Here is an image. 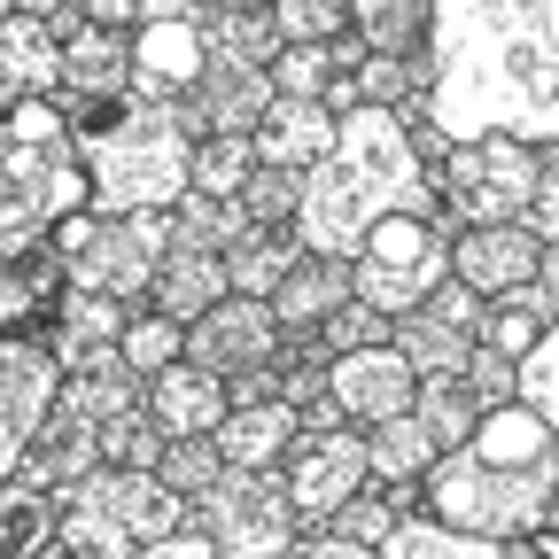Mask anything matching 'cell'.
Here are the masks:
<instances>
[{"mask_svg":"<svg viewBox=\"0 0 559 559\" xmlns=\"http://www.w3.org/2000/svg\"><path fill=\"white\" fill-rule=\"evenodd\" d=\"M443 140L559 148V0H428V102Z\"/></svg>","mask_w":559,"mask_h":559,"instance_id":"cell-1","label":"cell"},{"mask_svg":"<svg viewBox=\"0 0 559 559\" xmlns=\"http://www.w3.org/2000/svg\"><path fill=\"white\" fill-rule=\"evenodd\" d=\"M389 210L443 226L436 179L419 171L404 117L358 102V109H342V117H334L326 156L296 171V218H288V234H296L311 257H349V249L366 241V226L389 218Z\"/></svg>","mask_w":559,"mask_h":559,"instance_id":"cell-2","label":"cell"},{"mask_svg":"<svg viewBox=\"0 0 559 559\" xmlns=\"http://www.w3.org/2000/svg\"><path fill=\"white\" fill-rule=\"evenodd\" d=\"M86 164V210H171L187 194L194 140L148 94H55Z\"/></svg>","mask_w":559,"mask_h":559,"instance_id":"cell-3","label":"cell"},{"mask_svg":"<svg viewBox=\"0 0 559 559\" xmlns=\"http://www.w3.org/2000/svg\"><path fill=\"white\" fill-rule=\"evenodd\" d=\"M70 210H86V164L55 94H32L0 117V257L47 241Z\"/></svg>","mask_w":559,"mask_h":559,"instance_id":"cell-4","label":"cell"},{"mask_svg":"<svg viewBox=\"0 0 559 559\" xmlns=\"http://www.w3.org/2000/svg\"><path fill=\"white\" fill-rule=\"evenodd\" d=\"M419 513H436L466 536H489V544L528 536V528H559V459L489 466L459 443L419 474Z\"/></svg>","mask_w":559,"mask_h":559,"instance_id":"cell-5","label":"cell"},{"mask_svg":"<svg viewBox=\"0 0 559 559\" xmlns=\"http://www.w3.org/2000/svg\"><path fill=\"white\" fill-rule=\"evenodd\" d=\"M171 528H187V498L148 466H94L55 498V544L70 559H132Z\"/></svg>","mask_w":559,"mask_h":559,"instance_id":"cell-6","label":"cell"},{"mask_svg":"<svg viewBox=\"0 0 559 559\" xmlns=\"http://www.w3.org/2000/svg\"><path fill=\"white\" fill-rule=\"evenodd\" d=\"M47 241L62 249L70 288H94V296H117V304H148L156 257L171 241V210H70Z\"/></svg>","mask_w":559,"mask_h":559,"instance_id":"cell-7","label":"cell"},{"mask_svg":"<svg viewBox=\"0 0 559 559\" xmlns=\"http://www.w3.org/2000/svg\"><path fill=\"white\" fill-rule=\"evenodd\" d=\"M551 148H528L513 132H466L443 148V164L428 171L436 179V202H443V234L451 226H513L528 194H536V164Z\"/></svg>","mask_w":559,"mask_h":559,"instance_id":"cell-8","label":"cell"},{"mask_svg":"<svg viewBox=\"0 0 559 559\" xmlns=\"http://www.w3.org/2000/svg\"><path fill=\"white\" fill-rule=\"evenodd\" d=\"M187 528L218 544V559H272L304 521L272 466H218V481L187 498Z\"/></svg>","mask_w":559,"mask_h":559,"instance_id":"cell-9","label":"cell"},{"mask_svg":"<svg viewBox=\"0 0 559 559\" xmlns=\"http://www.w3.org/2000/svg\"><path fill=\"white\" fill-rule=\"evenodd\" d=\"M443 272H451V234L428 226V218L389 210V218H373L366 241L349 249V296L396 319V311H412L419 296H428Z\"/></svg>","mask_w":559,"mask_h":559,"instance_id":"cell-10","label":"cell"},{"mask_svg":"<svg viewBox=\"0 0 559 559\" xmlns=\"http://www.w3.org/2000/svg\"><path fill=\"white\" fill-rule=\"evenodd\" d=\"M272 474H280V489H288V506H296L304 528H319V521L349 498V489L373 481L358 428H304V419H296V436H288V451H280Z\"/></svg>","mask_w":559,"mask_h":559,"instance_id":"cell-11","label":"cell"},{"mask_svg":"<svg viewBox=\"0 0 559 559\" xmlns=\"http://www.w3.org/2000/svg\"><path fill=\"white\" fill-rule=\"evenodd\" d=\"M272 342H280V319H272L264 296H218L202 319H187V349H179V358L226 381L241 366H264Z\"/></svg>","mask_w":559,"mask_h":559,"instance_id":"cell-12","label":"cell"},{"mask_svg":"<svg viewBox=\"0 0 559 559\" xmlns=\"http://www.w3.org/2000/svg\"><path fill=\"white\" fill-rule=\"evenodd\" d=\"M264 102H272V79H264V70L210 55L202 79H194L179 102H164V109H171V124H179L187 140H210V132H257Z\"/></svg>","mask_w":559,"mask_h":559,"instance_id":"cell-13","label":"cell"},{"mask_svg":"<svg viewBox=\"0 0 559 559\" xmlns=\"http://www.w3.org/2000/svg\"><path fill=\"white\" fill-rule=\"evenodd\" d=\"M544 257H551V241H536L521 218L513 226H451V280H466L481 304L528 288V272Z\"/></svg>","mask_w":559,"mask_h":559,"instance_id":"cell-14","label":"cell"},{"mask_svg":"<svg viewBox=\"0 0 559 559\" xmlns=\"http://www.w3.org/2000/svg\"><path fill=\"white\" fill-rule=\"evenodd\" d=\"M326 396L342 412V428H373V419L404 412L412 404V366L396 358L389 342H366V349H334L326 366Z\"/></svg>","mask_w":559,"mask_h":559,"instance_id":"cell-15","label":"cell"},{"mask_svg":"<svg viewBox=\"0 0 559 559\" xmlns=\"http://www.w3.org/2000/svg\"><path fill=\"white\" fill-rule=\"evenodd\" d=\"M202 9L194 16H140L132 24V94H148V102H179L194 79H202Z\"/></svg>","mask_w":559,"mask_h":559,"instance_id":"cell-16","label":"cell"},{"mask_svg":"<svg viewBox=\"0 0 559 559\" xmlns=\"http://www.w3.org/2000/svg\"><path fill=\"white\" fill-rule=\"evenodd\" d=\"M218 296H226V257L210 249V241H194V234L171 226V241H164V257H156V280H148V304L187 326V319H202Z\"/></svg>","mask_w":559,"mask_h":559,"instance_id":"cell-17","label":"cell"},{"mask_svg":"<svg viewBox=\"0 0 559 559\" xmlns=\"http://www.w3.org/2000/svg\"><path fill=\"white\" fill-rule=\"evenodd\" d=\"M102 466V443H94V419H79V412H47L39 428H32V443H24V459H16V481L24 489H47V498H62L79 474H94Z\"/></svg>","mask_w":559,"mask_h":559,"instance_id":"cell-18","label":"cell"},{"mask_svg":"<svg viewBox=\"0 0 559 559\" xmlns=\"http://www.w3.org/2000/svg\"><path fill=\"white\" fill-rule=\"evenodd\" d=\"M62 288H70V272H62L55 241L9 249V257H0V334H39Z\"/></svg>","mask_w":559,"mask_h":559,"instance_id":"cell-19","label":"cell"},{"mask_svg":"<svg viewBox=\"0 0 559 559\" xmlns=\"http://www.w3.org/2000/svg\"><path fill=\"white\" fill-rule=\"evenodd\" d=\"M140 404H148V419L164 436H210L226 419V389H218V373H202V366H187V358H171V366H156L148 381H140Z\"/></svg>","mask_w":559,"mask_h":559,"instance_id":"cell-20","label":"cell"},{"mask_svg":"<svg viewBox=\"0 0 559 559\" xmlns=\"http://www.w3.org/2000/svg\"><path fill=\"white\" fill-rule=\"evenodd\" d=\"M326 140H334V109L326 102H296V94H272L257 132H249V148L257 164H280V171H304L326 156Z\"/></svg>","mask_w":559,"mask_h":559,"instance_id":"cell-21","label":"cell"},{"mask_svg":"<svg viewBox=\"0 0 559 559\" xmlns=\"http://www.w3.org/2000/svg\"><path fill=\"white\" fill-rule=\"evenodd\" d=\"M55 86H62V39L9 9L0 16V117L16 102H32V94H55Z\"/></svg>","mask_w":559,"mask_h":559,"instance_id":"cell-22","label":"cell"},{"mask_svg":"<svg viewBox=\"0 0 559 559\" xmlns=\"http://www.w3.org/2000/svg\"><path fill=\"white\" fill-rule=\"evenodd\" d=\"M117 326H124V304H117V296L62 288L55 311H47V326H39V342L55 349V366L70 373V366H86L94 349H117Z\"/></svg>","mask_w":559,"mask_h":559,"instance_id":"cell-23","label":"cell"},{"mask_svg":"<svg viewBox=\"0 0 559 559\" xmlns=\"http://www.w3.org/2000/svg\"><path fill=\"white\" fill-rule=\"evenodd\" d=\"M342 296H349V257H311V249H304L288 272H280V288H272L264 304H272L280 334H311Z\"/></svg>","mask_w":559,"mask_h":559,"instance_id":"cell-24","label":"cell"},{"mask_svg":"<svg viewBox=\"0 0 559 559\" xmlns=\"http://www.w3.org/2000/svg\"><path fill=\"white\" fill-rule=\"evenodd\" d=\"M132 86V32L79 24L62 39V86L55 94H124Z\"/></svg>","mask_w":559,"mask_h":559,"instance_id":"cell-25","label":"cell"},{"mask_svg":"<svg viewBox=\"0 0 559 559\" xmlns=\"http://www.w3.org/2000/svg\"><path fill=\"white\" fill-rule=\"evenodd\" d=\"M296 436V412L264 396V404H226V419L210 428V443H218L226 466H280V451H288Z\"/></svg>","mask_w":559,"mask_h":559,"instance_id":"cell-26","label":"cell"},{"mask_svg":"<svg viewBox=\"0 0 559 559\" xmlns=\"http://www.w3.org/2000/svg\"><path fill=\"white\" fill-rule=\"evenodd\" d=\"M55 404H62V412H79V419H94V428H102V419H117V412H132V404H140V373H132V366L117 358V349H94L86 366H70V373H62Z\"/></svg>","mask_w":559,"mask_h":559,"instance_id":"cell-27","label":"cell"},{"mask_svg":"<svg viewBox=\"0 0 559 559\" xmlns=\"http://www.w3.org/2000/svg\"><path fill=\"white\" fill-rule=\"evenodd\" d=\"M218 257H226V296H272L280 272L304 257V241L288 226H241Z\"/></svg>","mask_w":559,"mask_h":559,"instance_id":"cell-28","label":"cell"},{"mask_svg":"<svg viewBox=\"0 0 559 559\" xmlns=\"http://www.w3.org/2000/svg\"><path fill=\"white\" fill-rule=\"evenodd\" d=\"M466 451H474V459H489V466H528V459H559V451H551V419H536V412H521V404H489V412L474 419Z\"/></svg>","mask_w":559,"mask_h":559,"instance_id":"cell-29","label":"cell"},{"mask_svg":"<svg viewBox=\"0 0 559 559\" xmlns=\"http://www.w3.org/2000/svg\"><path fill=\"white\" fill-rule=\"evenodd\" d=\"M366 436V474L373 481H419L443 451H436V436L419 428L412 412H389V419H373V428H358Z\"/></svg>","mask_w":559,"mask_h":559,"instance_id":"cell-30","label":"cell"},{"mask_svg":"<svg viewBox=\"0 0 559 559\" xmlns=\"http://www.w3.org/2000/svg\"><path fill=\"white\" fill-rule=\"evenodd\" d=\"M373 559H498V544L489 536H466L436 513H396L389 536L373 544Z\"/></svg>","mask_w":559,"mask_h":559,"instance_id":"cell-31","label":"cell"},{"mask_svg":"<svg viewBox=\"0 0 559 559\" xmlns=\"http://www.w3.org/2000/svg\"><path fill=\"white\" fill-rule=\"evenodd\" d=\"M404 412L436 436V451H459L474 436V419H481V404H474V389L459 373H412V404Z\"/></svg>","mask_w":559,"mask_h":559,"instance_id":"cell-32","label":"cell"},{"mask_svg":"<svg viewBox=\"0 0 559 559\" xmlns=\"http://www.w3.org/2000/svg\"><path fill=\"white\" fill-rule=\"evenodd\" d=\"M349 9V39L366 55H412L428 47V0H342Z\"/></svg>","mask_w":559,"mask_h":559,"instance_id":"cell-33","label":"cell"},{"mask_svg":"<svg viewBox=\"0 0 559 559\" xmlns=\"http://www.w3.org/2000/svg\"><path fill=\"white\" fill-rule=\"evenodd\" d=\"M47 544H55V498L9 474L0 481V559H39Z\"/></svg>","mask_w":559,"mask_h":559,"instance_id":"cell-34","label":"cell"},{"mask_svg":"<svg viewBox=\"0 0 559 559\" xmlns=\"http://www.w3.org/2000/svg\"><path fill=\"white\" fill-rule=\"evenodd\" d=\"M202 47L218 55V62H249V70H264V62L280 55V32H272L264 9H202Z\"/></svg>","mask_w":559,"mask_h":559,"instance_id":"cell-35","label":"cell"},{"mask_svg":"<svg viewBox=\"0 0 559 559\" xmlns=\"http://www.w3.org/2000/svg\"><path fill=\"white\" fill-rule=\"evenodd\" d=\"M179 349H187V326H179V319H164L156 304H124V326H117V358H124L140 381H148L156 366H171Z\"/></svg>","mask_w":559,"mask_h":559,"instance_id":"cell-36","label":"cell"},{"mask_svg":"<svg viewBox=\"0 0 559 559\" xmlns=\"http://www.w3.org/2000/svg\"><path fill=\"white\" fill-rule=\"evenodd\" d=\"M264 79H272V94L326 102V86L342 79V62H334V39H311V47H280V55L264 62Z\"/></svg>","mask_w":559,"mask_h":559,"instance_id":"cell-37","label":"cell"},{"mask_svg":"<svg viewBox=\"0 0 559 559\" xmlns=\"http://www.w3.org/2000/svg\"><path fill=\"white\" fill-rule=\"evenodd\" d=\"M249 164H257L249 132H210V140H194V156H187V187L194 194H234L249 179Z\"/></svg>","mask_w":559,"mask_h":559,"instance_id":"cell-38","label":"cell"},{"mask_svg":"<svg viewBox=\"0 0 559 559\" xmlns=\"http://www.w3.org/2000/svg\"><path fill=\"white\" fill-rule=\"evenodd\" d=\"M513 404L536 412V419H559V334L551 326L513 358Z\"/></svg>","mask_w":559,"mask_h":559,"instance_id":"cell-39","label":"cell"},{"mask_svg":"<svg viewBox=\"0 0 559 559\" xmlns=\"http://www.w3.org/2000/svg\"><path fill=\"white\" fill-rule=\"evenodd\" d=\"M389 521H396L389 481H366V489H349V498H342V506H334L319 528H326V536H342V544H366V551H373V544L389 536Z\"/></svg>","mask_w":559,"mask_h":559,"instance_id":"cell-40","label":"cell"},{"mask_svg":"<svg viewBox=\"0 0 559 559\" xmlns=\"http://www.w3.org/2000/svg\"><path fill=\"white\" fill-rule=\"evenodd\" d=\"M94 443H102V466H148L156 474V451H164V428L148 419V404H132V412H117V419H102L94 428Z\"/></svg>","mask_w":559,"mask_h":559,"instance_id":"cell-41","label":"cell"},{"mask_svg":"<svg viewBox=\"0 0 559 559\" xmlns=\"http://www.w3.org/2000/svg\"><path fill=\"white\" fill-rule=\"evenodd\" d=\"M218 443L210 436H164V451H156V481L164 489H179V498H194V489H210L218 481Z\"/></svg>","mask_w":559,"mask_h":559,"instance_id":"cell-42","label":"cell"},{"mask_svg":"<svg viewBox=\"0 0 559 559\" xmlns=\"http://www.w3.org/2000/svg\"><path fill=\"white\" fill-rule=\"evenodd\" d=\"M272 32H280V47H311V39H342L349 32V9L342 0H272Z\"/></svg>","mask_w":559,"mask_h":559,"instance_id":"cell-43","label":"cell"},{"mask_svg":"<svg viewBox=\"0 0 559 559\" xmlns=\"http://www.w3.org/2000/svg\"><path fill=\"white\" fill-rule=\"evenodd\" d=\"M234 202H241V218H249V226H288V218H296V171L249 164V179L234 187Z\"/></svg>","mask_w":559,"mask_h":559,"instance_id":"cell-44","label":"cell"},{"mask_svg":"<svg viewBox=\"0 0 559 559\" xmlns=\"http://www.w3.org/2000/svg\"><path fill=\"white\" fill-rule=\"evenodd\" d=\"M171 226L194 234V241H210V249H226L249 218H241V202H234V194H194V187H187V194L171 202Z\"/></svg>","mask_w":559,"mask_h":559,"instance_id":"cell-45","label":"cell"},{"mask_svg":"<svg viewBox=\"0 0 559 559\" xmlns=\"http://www.w3.org/2000/svg\"><path fill=\"white\" fill-rule=\"evenodd\" d=\"M319 342L326 349H366V342H389V311L358 304V296H342L326 319H319Z\"/></svg>","mask_w":559,"mask_h":559,"instance_id":"cell-46","label":"cell"},{"mask_svg":"<svg viewBox=\"0 0 559 559\" xmlns=\"http://www.w3.org/2000/svg\"><path fill=\"white\" fill-rule=\"evenodd\" d=\"M459 381L474 389V404H481V412H489V404H513V358H506V349H489V342H474V349H466Z\"/></svg>","mask_w":559,"mask_h":559,"instance_id":"cell-47","label":"cell"},{"mask_svg":"<svg viewBox=\"0 0 559 559\" xmlns=\"http://www.w3.org/2000/svg\"><path fill=\"white\" fill-rule=\"evenodd\" d=\"M419 311H428V319H443V326H459L466 342L481 334V296L466 288V280H451V272L436 280V288H428V296H419Z\"/></svg>","mask_w":559,"mask_h":559,"instance_id":"cell-48","label":"cell"},{"mask_svg":"<svg viewBox=\"0 0 559 559\" xmlns=\"http://www.w3.org/2000/svg\"><path fill=\"white\" fill-rule=\"evenodd\" d=\"M272 559H373V551H366V544H342V536H326V528H296Z\"/></svg>","mask_w":559,"mask_h":559,"instance_id":"cell-49","label":"cell"},{"mask_svg":"<svg viewBox=\"0 0 559 559\" xmlns=\"http://www.w3.org/2000/svg\"><path fill=\"white\" fill-rule=\"evenodd\" d=\"M132 559H218V544L194 536V528H171V536H156V544H140Z\"/></svg>","mask_w":559,"mask_h":559,"instance_id":"cell-50","label":"cell"},{"mask_svg":"<svg viewBox=\"0 0 559 559\" xmlns=\"http://www.w3.org/2000/svg\"><path fill=\"white\" fill-rule=\"evenodd\" d=\"M16 16H32V24H47L55 39H70L86 16H79V0H16Z\"/></svg>","mask_w":559,"mask_h":559,"instance_id":"cell-51","label":"cell"},{"mask_svg":"<svg viewBox=\"0 0 559 559\" xmlns=\"http://www.w3.org/2000/svg\"><path fill=\"white\" fill-rule=\"evenodd\" d=\"M79 16H86V24H117V32H132V24H140V0H79Z\"/></svg>","mask_w":559,"mask_h":559,"instance_id":"cell-52","label":"cell"},{"mask_svg":"<svg viewBox=\"0 0 559 559\" xmlns=\"http://www.w3.org/2000/svg\"><path fill=\"white\" fill-rule=\"evenodd\" d=\"M140 16H194V0H140Z\"/></svg>","mask_w":559,"mask_h":559,"instance_id":"cell-53","label":"cell"},{"mask_svg":"<svg viewBox=\"0 0 559 559\" xmlns=\"http://www.w3.org/2000/svg\"><path fill=\"white\" fill-rule=\"evenodd\" d=\"M194 9H272V0H194Z\"/></svg>","mask_w":559,"mask_h":559,"instance_id":"cell-54","label":"cell"},{"mask_svg":"<svg viewBox=\"0 0 559 559\" xmlns=\"http://www.w3.org/2000/svg\"><path fill=\"white\" fill-rule=\"evenodd\" d=\"M39 559H70V551H62V544H47V551H39Z\"/></svg>","mask_w":559,"mask_h":559,"instance_id":"cell-55","label":"cell"},{"mask_svg":"<svg viewBox=\"0 0 559 559\" xmlns=\"http://www.w3.org/2000/svg\"><path fill=\"white\" fill-rule=\"evenodd\" d=\"M9 9H16V0H0V16H9Z\"/></svg>","mask_w":559,"mask_h":559,"instance_id":"cell-56","label":"cell"}]
</instances>
